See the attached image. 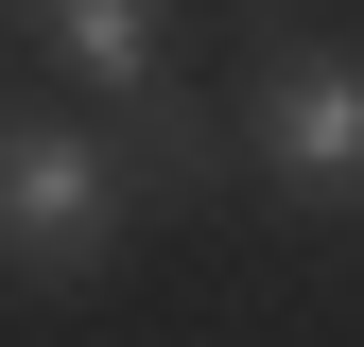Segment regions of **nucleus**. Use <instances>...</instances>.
<instances>
[{
  "mask_svg": "<svg viewBox=\"0 0 364 347\" xmlns=\"http://www.w3.org/2000/svg\"><path fill=\"white\" fill-rule=\"evenodd\" d=\"M139 226V156L87 139V122H0V260L35 295H87Z\"/></svg>",
  "mask_w": 364,
  "mask_h": 347,
  "instance_id": "nucleus-1",
  "label": "nucleus"
},
{
  "mask_svg": "<svg viewBox=\"0 0 364 347\" xmlns=\"http://www.w3.org/2000/svg\"><path fill=\"white\" fill-rule=\"evenodd\" d=\"M122 156H139V174H156V191H208V174H225V139H208V122H191V105H173V87H156V105H139V122H122Z\"/></svg>",
  "mask_w": 364,
  "mask_h": 347,
  "instance_id": "nucleus-4",
  "label": "nucleus"
},
{
  "mask_svg": "<svg viewBox=\"0 0 364 347\" xmlns=\"http://www.w3.org/2000/svg\"><path fill=\"white\" fill-rule=\"evenodd\" d=\"M18 18L53 35V70L87 87V105H122V122L173 87V0H18Z\"/></svg>",
  "mask_w": 364,
  "mask_h": 347,
  "instance_id": "nucleus-3",
  "label": "nucleus"
},
{
  "mask_svg": "<svg viewBox=\"0 0 364 347\" xmlns=\"http://www.w3.org/2000/svg\"><path fill=\"white\" fill-rule=\"evenodd\" d=\"M243 156L312 226H364V35H278L243 87Z\"/></svg>",
  "mask_w": 364,
  "mask_h": 347,
  "instance_id": "nucleus-2",
  "label": "nucleus"
}]
</instances>
